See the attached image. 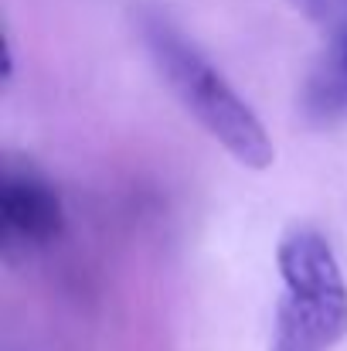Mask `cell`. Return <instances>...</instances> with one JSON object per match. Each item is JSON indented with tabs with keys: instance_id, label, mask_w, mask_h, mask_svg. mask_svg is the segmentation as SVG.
I'll return each mask as SVG.
<instances>
[{
	"instance_id": "1",
	"label": "cell",
	"mask_w": 347,
	"mask_h": 351,
	"mask_svg": "<svg viewBox=\"0 0 347 351\" xmlns=\"http://www.w3.org/2000/svg\"><path fill=\"white\" fill-rule=\"evenodd\" d=\"M133 21H136V34H140L153 69L170 86V93L184 106V113L222 150H229L242 167L266 171L276 160L272 136L262 126L259 113L222 75V69L164 10L140 7Z\"/></svg>"
},
{
	"instance_id": "2",
	"label": "cell",
	"mask_w": 347,
	"mask_h": 351,
	"mask_svg": "<svg viewBox=\"0 0 347 351\" xmlns=\"http://www.w3.org/2000/svg\"><path fill=\"white\" fill-rule=\"evenodd\" d=\"M276 266L283 293L269 351H331L347 338V280L334 245L317 226H290L279 235Z\"/></svg>"
},
{
	"instance_id": "3",
	"label": "cell",
	"mask_w": 347,
	"mask_h": 351,
	"mask_svg": "<svg viewBox=\"0 0 347 351\" xmlns=\"http://www.w3.org/2000/svg\"><path fill=\"white\" fill-rule=\"evenodd\" d=\"M3 249H44L65 229V208L51 181L31 164H7L0 178Z\"/></svg>"
},
{
	"instance_id": "4",
	"label": "cell",
	"mask_w": 347,
	"mask_h": 351,
	"mask_svg": "<svg viewBox=\"0 0 347 351\" xmlns=\"http://www.w3.org/2000/svg\"><path fill=\"white\" fill-rule=\"evenodd\" d=\"M300 117L310 126H331L347 117V38L320 41L300 86Z\"/></svg>"
},
{
	"instance_id": "5",
	"label": "cell",
	"mask_w": 347,
	"mask_h": 351,
	"mask_svg": "<svg viewBox=\"0 0 347 351\" xmlns=\"http://www.w3.org/2000/svg\"><path fill=\"white\" fill-rule=\"evenodd\" d=\"M286 3L320 31V41L347 38V0H286Z\"/></svg>"
}]
</instances>
